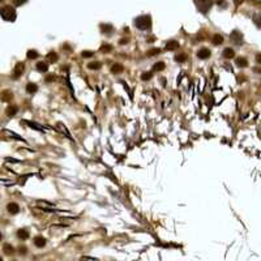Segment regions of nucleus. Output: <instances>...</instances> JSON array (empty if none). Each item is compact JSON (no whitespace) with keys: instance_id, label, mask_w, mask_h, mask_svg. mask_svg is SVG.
I'll return each instance as SVG.
<instances>
[{"instance_id":"obj_24","label":"nucleus","mask_w":261,"mask_h":261,"mask_svg":"<svg viewBox=\"0 0 261 261\" xmlns=\"http://www.w3.org/2000/svg\"><path fill=\"white\" fill-rule=\"evenodd\" d=\"M38 56H39V54L35 50H29V51H27V59H37Z\"/></svg>"},{"instance_id":"obj_19","label":"nucleus","mask_w":261,"mask_h":261,"mask_svg":"<svg viewBox=\"0 0 261 261\" xmlns=\"http://www.w3.org/2000/svg\"><path fill=\"white\" fill-rule=\"evenodd\" d=\"M13 98V95H12V91H8V90H5L4 93H3V95H1V99L4 101V102H9L11 99Z\"/></svg>"},{"instance_id":"obj_35","label":"nucleus","mask_w":261,"mask_h":261,"mask_svg":"<svg viewBox=\"0 0 261 261\" xmlns=\"http://www.w3.org/2000/svg\"><path fill=\"white\" fill-rule=\"evenodd\" d=\"M256 61H257L259 64H261V54H257V55H256Z\"/></svg>"},{"instance_id":"obj_36","label":"nucleus","mask_w":261,"mask_h":261,"mask_svg":"<svg viewBox=\"0 0 261 261\" xmlns=\"http://www.w3.org/2000/svg\"><path fill=\"white\" fill-rule=\"evenodd\" d=\"M54 80V76H49V77H46V82H50V81Z\"/></svg>"},{"instance_id":"obj_28","label":"nucleus","mask_w":261,"mask_h":261,"mask_svg":"<svg viewBox=\"0 0 261 261\" xmlns=\"http://www.w3.org/2000/svg\"><path fill=\"white\" fill-rule=\"evenodd\" d=\"M4 132H5V133H8V134H9V136H11V137H13V139L18 140V141H24V140H22V139H21V137H20V136H18V134H16V133H15V132H11V131H4Z\"/></svg>"},{"instance_id":"obj_34","label":"nucleus","mask_w":261,"mask_h":261,"mask_svg":"<svg viewBox=\"0 0 261 261\" xmlns=\"http://www.w3.org/2000/svg\"><path fill=\"white\" fill-rule=\"evenodd\" d=\"M20 253L25 255V253H26V248H25V247H20Z\"/></svg>"},{"instance_id":"obj_15","label":"nucleus","mask_w":261,"mask_h":261,"mask_svg":"<svg viewBox=\"0 0 261 261\" xmlns=\"http://www.w3.org/2000/svg\"><path fill=\"white\" fill-rule=\"evenodd\" d=\"M17 236H18L21 240H26L27 238H29V232H27L25 229H21V230H18Z\"/></svg>"},{"instance_id":"obj_16","label":"nucleus","mask_w":261,"mask_h":261,"mask_svg":"<svg viewBox=\"0 0 261 261\" xmlns=\"http://www.w3.org/2000/svg\"><path fill=\"white\" fill-rule=\"evenodd\" d=\"M236 65L240 67V68H246L248 65V60L246 58H238L236 59Z\"/></svg>"},{"instance_id":"obj_27","label":"nucleus","mask_w":261,"mask_h":261,"mask_svg":"<svg viewBox=\"0 0 261 261\" xmlns=\"http://www.w3.org/2000/svg\"><path fill=\"white\" fill-rule=\"evenodd\" d=\"M47 59H49L50 61H52V63H55V61L58 60V55H56L55 52H50V54L47 55Z\"/></svg>"},{"instance_id":"obj_32","label":"nucleus","mask_w":261,"mask_h":261,"mask_svg":"<svg viewBox=\"0 0 261 261\" xmlns=\"http://www.w3.org/2000/svg\"><path fill=\"white\" fill-rule=\"evenodd\" d=\"M93 55H94V52H91V51H84V52H82V56H84V58H91Z\"/></svg>"},{"instance_id":"obj_6","label":"nucleus","mask_w":261,"mask_h":261,"mask_svg":"<svg viewBox=\"0 0 261 261\" xmlns=\"http://www.w3.org/2000/svg\"><path fill=\"white\" fill-rule=\"evenodd\" d=\"M7 209L11 214H17L20 212V206H18V204H16V203H9L7 205Z\"/></svg>"},{"instance_id":"obj_21","label":"nucleus","mask_w":261,"mask_h":261,"mask_svg":"<svg viewBox=\"0 0 261 261\" xmlns=\"http://www.w3.org/2000/svg\"><path fill=\"white\" fill-rule=\"evenodd\" d=\"M3 251H4V253L5 255H12L13 252V247L12 246H9V244H4V246H3Z\"/></svg>"},{"instance_id":"obj_8","label":"nucleus","mask_w":261,"mask_h":261,"mask_svg":"<svg viewBox=\"0 0 261 261\" xmlns=\"http://www.w3.org/2000/svg\"><path fill=\"white\" fill-rule=\"evenodd\" d=\"M165 49L167 50V51H175V50L179 49V42L176 41H170L166 43V47Z\"/></svg>"},{"instance_id":"obj_26","label":"nucleus","mask_w":261,"mask_h":261,"mask_svg":"<svg viewBox=\"0 0 261 261\" xmlns=\"http://www.w3.org/2000/svg\"><path fill=\"white\" fill-rule=\"evenodd\" d=\"M151 76H153V73L151 72H144V73L141 75V80L142 81H146V80H150Z\"/></svg>"},{"instance_id":"obj_30","label":"nucleus","mask_w":261,"mask_h":261,"mask_svg":"<svg viewBox=\"0 0 261 261\" xmlns=\"http://www.w3.org/2000/svg\"><path fill=\"white\" fill-rule=\"evenodd\" d=\"M101 29L103 30V33H110L112 30V26L111 25H101Z\"/></svg>"},{"instance_id":"obj_2","label":"nucleus","mask_w":261,"mask_h":261,"mask_svg":"<svg viewBox=\"0 0 261 261\" xmlns=\"http://www.w3.org/2000/svg\"><path fill=\"white\" fill-rule=\"evenodd\" d=\"M1 18L4 20V21H15L16 20V12L13 8L11 7H5L3 8L1 11Z\"/></svg>"},{"instance_id":"obj_5","label":"nucleus","mask_w":261,"mask_h":261,"mask_svg":"<svg viewBox=\"0 0 261 261\" xmlns=\"http://www.w3.org/2000/svg\"><path fill=\"white\" fill-rule=\"evenodd\" d=\"M210 5H212V1H210V0H201V3L198 4V8H200L201 12L205 13V12H208V11H209Z\"/></svg>"},{"instance_id":"obj_9","label":"nucleus","mask_w":261,"mask_h":261,"mask_svg":"<svg viewBox=\"0 0 261 261\" xmlns=\"http://www.w3.org/2000/svg\"><path fill=\"white\" fill-rule=\"evenodd\" d=\"M35 68H37L38 72H42V73H44V72L49 71V63H46V61H41V63H37Z\"/></svg>"},{"instance_id":"obj_23","label":"nucleus","mask_w":261,"mask_h":261,"mask_svg":"<svg viewBox=\"0 0 261 261\" xmlns=\"http://www.w3.org/2000/svg\"><path fill=\"white\" fill-rule=\"evenodd\" d=\"M101 67H102V64H101L99 61H94V63H89L88 64V68L89 69H99Z\"/></svg>"},{"instance_id":"obj_4","label":"nucleus","mask_w":261,"mask_h":261,"mask_svg":"<svg viewBox=\"0 0 261 261\" xmlns=\"http://www.w3.org/2000/svg\"><path fill=\"white\" fill-rule=\"evenodd\" d=\"M210 55H212L210 50H209V49H205V47H203V49H200V50L197 51L198 59H203V60H205V59L210 58Z\"/></svg>"},{"instance_id":"obj_1","label":"nucleus","mask_w":261,"mask_h":261,"mask_svg":"<svg viewBox=\"0 0 261 261\" xmlns=\"http://www.w3.org/2000/svg\"><path fill=\"white\" fill-rule=\"evenodd\" d=\"M150 25H151L150 16H146V15L139 16V17L134 20V26H136L137 29H140V30H146V29H149Z\"/></svg>"},{"instance_id":"obj_3","label":"nucleus","mask_w":261,"mask_h":261,"mask_svg":"<svg viewBox=\"0 0 261 261\" xmlns=\"http://www.w3.org/2000/svg\"><path fill=\"white\" fill-rule=\"evenodd\" d=\"M24 68H25L24 63H17V64H16L15 69H13V78L21 77L22 73H24Z\"/></svg>"},{"instance_id":"obj_37","label":"nucleus","mask_w":261,"mask_h":261,"mask_svg":"<svg viewBox=\"0 0 261 261\" xmlns=\"http://www.w3.org/2000/svg\"><path fill=\"white\" fill-rule=\"evenodd\" d=\"M127 42H128L127 39H120V44H125Z\"/></svg>"},{"instance_id":"obj_7","label":"nucleus","mask_w":261,"mask_h":261,"mask_svg":"<svg viewBox=\"0 0 261 261\" xmlns=\"http://www.w3.org/2000/svg\"><path fill=\"white\" fill-rule=\"evenodd\" d=\"M230 38L232 39V41H234V43H236V44H240L242 43V34H240V32H236V30H235V32H232L231 33V35H230Z\"/></svg>"},{"instance_id":"obj_31","label":"nucleus","mask_w":261,"mask_h":261,"mask_svg":"<svg viewBox=\"0 0 261 261\" xmlns=\"http://www.w3.org/2000/svg\"><path fill=\"white\" fill-rule=\"evenodd\" d=\"M159 52H161V50L159 49H151L149 52H148V55L149 56H154V55H158Z\"/></svg>"},{"instance_id":"obj_12","label":"nucleus","mask_w":261,"mask_h":261,"mask_svg":"<svg viewBox=\"0 0 261 261\" xmlns=\"http://www.w3.org/2000/svg\"><path fill=\"white\" fill-rule=\"evenodd\" d=\"M37 90H38V85H37V84L29 82V84L26 85V91H27L29 94H34Z\"/></svg>"},{"instance_id":"obj_38","label":"nucleus","mask_w":261,"mask_h":261,"mask_svg":"<svg viewBox=\"0 0 261 261\" xmlns=\"http://www.w3.org/2000/svg\"><path fill=\"white\" fill-rule=\"evenodd\" d=\"M255 72H257V73H261V68H253Z\"/></svg>"},{"instance_id":"obj_29","label":"nucleus","mask_w":261,"mask_h":261,"mask_svg":"<svg viewBox=\"0 0 261 261\" xmlns=\"http://www.w3.org/2000/svg\"><path fill=\"white\" fill-rule=\"evenodd\" d=\"M38 205H41V206H47V209H46V210H54V209H50V208H52V204H49V203H46V201H38Z\"/></svg>"},{"instance_id":"obj_13","label":"nucleus","mask_w":261,"mask_h":261,"mask_svg":"<svg viewBox=\"0 0 261 261\" xmlns=\"http://www.w3.org/2000/svg\"><path fill=\"white\" fill-rule=\"evenodd\" d=\"M17 111H18V108L16 107V106L11 105V106H8V107H7V111H5V112H7V115L9 117H12V116H15V115L17 114Z\"/></svg>"},{"instance_id":"obj_20","label":"nucleus","mask_w":261,"mask_h":261,"mask_svg":"<svg viewBox=\"0 0 261 261\" xmlns=\"http://www.w3.org/2000/svg\"><path fill=\"white\" fill-rule=\"evenodd\" d=\"M213 43L214 44H221V43H223V37L222 35H219V34H214L213 35Z\"/></svg>"},{"instance_id":"obj_14","label":"nucleus","mask_w":261,"mask_h":261,"mask_svg":"<svg viewBox=\"0 0 261 261\" xmlns=\"http://www.w3.org/2000/svg\"><path fill=\"white\" fill-rule=\"evenodd\" d=\"M222 55H223V58H226V59H231V58H234V56H235V52H234V50H232V49L227 47V49L223 50Z\"/></svg>"},{"instance_id":"obj_25","label":"nucleus","mask_w":261,"mask_h":261,"mask_svg":"<svg viewBox=\"0 0 261 261\" xmlns=\"http://www.w3.org/2000/svg\"><path fill=\"white\" fill-rule=\"evenodd\" d=\"M111 51H112V46H111V44H103V46L101 47V52L107 54V52H111Z\"/></svg>"},{"instance_id":"obj_11","label":"nucleus","mask_w":261,"mask_h":261,"mask_svg":"<svg viewBox=\"0 0 261 261\" xmlns=\"http://www.w3.org/2000/svg\"><path fill=\"white\" fill-rule=\"evenodd\" d=\"M34 246L38 247V248H42V247L46 246V239L43 236H35L34 238Z\"/></svg>"},{"instance_id":"obj_39","label":"nucleus","mask_w":261,"mask_h":261,"mask_svg":"<svg viewBox=\"0 0 261 261\" xmlns=\"http://www.w3.org/2000/svg\"><path fill=\"white\" fill-rule=\"evenodd\" d=\"M235 3H236V4H240V3H243V0H234Z\"/></svg>"},{"instance_id":"obj_33","label":"nucleus","mask_w":261,"mask_h":261,"mask_svg":"<svg viewBox=\"0 0 261 261\" xmlns=\"http://www.w3.org/2000/svg\"><path fill=\"white\" fill-rule=\"evenodd\" d=\"M25 1H26V0H13V3H15L16 5H21V4H24Z\"/></svg>"},{"instance_id":"obj_22","label":"nucleus","mask_w":261,"mask_h":261,"mask_svg":"<svg viewBox=\"0 0 261 261\" xmlns=\"http://www.w3.org/2000/svg\"><path fill=\"white\" fill-rule=\"evenodd\" d=\"M175 60L178 61V63H184V61L187 60V54H184V52H182V54H178L175 56Z\"/></svg>"},{"instance_id":"obj_18","label":"nucleus","mask_w":261,"mask_h":261,"mask_svg":"<svg viewBox=\"0 0 261 261\" xmlns=\"http://www.w3.org/2000/svg\"><path fill=\"white\" fill-rule=\"evenodd\" d=\"M165 67H166V64H165L163 61H158V63H155V64L153 65V71H157V72L163 71Z\"/></svg>"},{"instance_id":"obj_10","label":"nucleus","mask_w":261,"mask_h":261,"mask_svg":"<svg viewBox=\"0 0 261 261\" xmlns=\"http://www.w3.org/2000/svg\"><path fill=\"white\" fill-rule=\"evenodd\" d=\"M123 69H124V67H123L122 64H120V63H115L114 65L111 67V73L119 75V73H122V72H123Z\"/></svg>"},{"instance_id":"obj_17","label":"nucleus","mask_w":261,"mask_h":261,"mask_svg":"<svg viewBox=\"0 0 261 261\" xmlns=\"http://www.w3.org/2000/svg\"><path fill=\"white\" fill-rule=\"evenodd\" d=\"M25 124H27L30 128H33V129H37V131H42L43 129V127L42 125H39V124H37V123H34V122H27V120H25Z\"/></svg>"}]
</instances>
